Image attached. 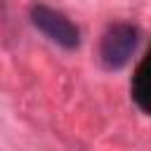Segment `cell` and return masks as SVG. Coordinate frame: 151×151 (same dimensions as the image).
<instances>
[{
    "instance_id": "obj_1",
    "label": "cell",
    "mask_w": 151,
    "mask_h": 151,
    "mask_svg": "<svg viewBox=\"0 0 151 151\" xmlns=\"http://www.w3.org/2000/svg\"><path fill=\"white\" fill-rule=\"evenodd\" d=\"M139 45V28L127 21L111 24L99 40V61L106 71H120Z\"/></svg>"
},
{
    "instance_id": "obj_2",
    "label": "cell",
    "mask_w": 151,
    "mask_h": 151,
    "mask_svg": "<svg viewBox=\"0 0 151 151\" xmlns=\"http://www.w3.org/2000/svg\"><path fill=\"white\" fill-rule=\"evenodd\" d=\"M31 21L33 26L50 38L54 45L64 47V50H76L80 45V31L78 26L59 9L47 7V5H33L31 7Z\"/></svg>"
},
{
    "instance_id": "obj_3",
    "label": "cell",
    "mask_w": 151,
    "mask_h": 151,
    "mask_svg": "<svg viewBox=\"0 0 151 151\" xmlns=\"http://www.w3.org/2000/svg\"><path fill=\"white\" fill-rule=\"evenodd\" d=\"M132 99L134 104L151 116V47L146 50V54L142 57V61L134 68L132 76Z\"/></svg>"
}]
</instances>
